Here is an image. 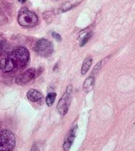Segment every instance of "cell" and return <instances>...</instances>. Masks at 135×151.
I'll list each match as a JSON object with an SVG mask.
<instances>
[{
	"label": "cell",
	"mask_w": 135,
	"mask_h": 151,
	"mask_svg": "<svg viewBox=\"0 0 135 151\" xmlns=\"http://www.w3.org/2000/svg\"><path fill=\"white\" fill-rule=\"evenodd\" d=\"M29 58L30 54L27 48L21 47L3 58L0 62V68L5 73L17 71L27 64Z\"/></svg>",
	"instance_id": "1"
},
{
	"label": "cell",
	"mask_w": 135,
	"mask_h": 151,
	"mask_svg": "<svg viewBox=\"0 0 135 151\" xmlns=\"http://www.w3.org/2000/svg\"><path fill=\"white\" fill-rule=\"evenodd\" d=\"M37 15L27 9H21L18 16V22L24 27H33L38 23Z\"/></svg>",
	"instance_id": "2"
},
{
	"label": "cell",
	"mask_w": 135,
	"mask_h": 151,
	"mask_svg": "<svg viewBox=\"0 0 135 151\" xmlns=\"http://www.w3.org/2000/svg\"><path fill=\"white\" fill-rule=\"evenodd\" d=\"M15 146V137L11 131L4 129L0 132V151H12Z\"/></svg>",
	"instance_id": "3"
},
{
	"label": "cell",
	"mask_w": 135,
	"mask_h": 151,
	"mask_svg": "<svg viewBox=\"0 0 135 151\" xmlns=\"http://www.w3.org/2000/svg\"><path fill=\"white\" fill-rule=\"evenodd\" d=\"M34 50L40 56L44 58L48 57L53 52V44L50 40L41 39L37 42L34 47Z\"/></svg>",
	"instance_id": "4"
},
{
	"label": "cell",
	"mask_w": 135,
	"mask_h": 151,
	"mask_svg": "<svg viewBox=\"0 0 135 151\" xmlns=\"http://www.w3.org/2000/svg\"><path fill=\"white\" fill-rule=\"evenodd\" d=\"M42 72H40V68L36 69L34 68H31L27 70L20 75L16 78L15 83L18 86H24L27 83L33 80L34 78L37 77Z\"/></svg>",
	"instance_id": "5"
},
{
	"label": "cell",
	"mask_w": 135,
	"mask_h": 151,
	"mask_svg": "<svg viewBox=\"0 0 135 151\" xmlns=\"http://www.w3.org/2000/svg\"><path fill=\"white\" fill-rule=\"evenodd\" d=\"M72 86L69 85L66 88V92L62 96L57 105V109L61 115H65L68 111L69 105L71 99Z\"/></svg>",
	"instance_id": "6"
},
{
	"label": "cell",
	"mask_w": 135,
	"mask_h": 151,
	"mask_svg": "<svg viewBox=\"0 0 135 151\" xmlns=\"http://www.w3.org/2000/svg\"><path fill=\"white\" fill-rule=\"evenodd\" d=\"M78 129V125H75L73 127L70 129V131L68 133L67 136L66 137L65 141H64V143L63 145V148L66 151H68L71 147L73 143V141H74V138L75 137V133H76Z\"/></svg>",
	"instance_id": "7"
},
{
	"label": "cell",
	"mask_w": 135,
	"mask_h": 151,
	"mask_svg": "<svg viewBox=\"0 0 135 151\" xmlns=\"http://www.w3.org/2000/svg\"><path fill=\"white\" fill-rule=\"evenodd\" d=\"M27 97L29 101L34 102V103L43 100L42 94L35 89H30L27 93Z\"/></svg>",
	"instance_id": "8"
},
{
	"label": "cell",
	"mask_w": 135,
	"mask_h": 151,
	"mask_svg": "<svg viewBox=\"0 0 135 151\" xmlns=\"http://www.w3.org/2000/svg\"><path fill=\"white\" fill-rule=\"evenodd\" d=\"M94 82H95V80H94L93 76L88 77L87 79L85 80L84 83H83V91L86 93L90 92V91L92 90L93 88Z\"/></svg>",
	"instance_id": "9"
},
{
	"label": "cell",
	"mask_w": 135,
	"mask_h": 151,
	"mask_svg": "<svg viewBox=\"0 0 135 151\" xmlns=\"http://www.w3.org/2000/svg\"><path fill=\"white\" fill-rule=\"evenodd\" d=\"M91 64H92V58L90 57L87 58L84 61H83L82 66V68H81V74H82V75L83 76L87 73L89 69L90 68Z\"/></svg>",
	"instance_id": "10"
},
{
	"label": "cell",
	"mask_w": 135,
	"mask_h": 151,
	"mask_svg": "<svg viewBox=\"0 0 135 151\" xmlns=\"http://www.w3.org/2000/svg\"><path fill=\"white\" fill-rule=\"evenodd\" d=\"M56 97V93L55 92H50L49 93H48L47 98H46V103H47V105L48 107L52 106L54 102L55 101Z\"/></svg>",
	"instance_id": "11"
},
{
	"label": "cell",
	"mask_w": 135,
	"mask_h": 151,
	"mask_svg": "<svg viewBox=\"0 0 135 151\" xmlns=\"http://www.w3.org/2000/svg\"><path fill=\"white\" fill-rule=\"evenodd\" d=\"M73 7H74V5L72 4H71L70 2H66L60 7V10L61 12H65L71 9Z\"/></svg>",
	"instance_id": "12"
},
{
	"label": "cell",
	"mask_w": 135,
	"mask_h": 151,
	"mask_svg": "<svg viewBox=\"0 0 135 151\" xmlns=\"http://www.w3.org/2000/svg\"><path fill=\"white\" fill-rule=\"evenodd\" d=\"M91 35H92V33H89L86 34L83 37L82 40H81V42H80V46L81 47H83V46H84L86 44V43H87V42L88 41L89 39H90L91 38Z\"/></svg>",
	"instance_id": "13"
},
{
	"label": "cell",
	"mask_w": 135,
	"mask_h": 151,
	"mask_svg": "<svg viewBox=\"0 0 135 151\" xmlns=\"http://www.w3.org/2000/svg\"><path fill=\"white\" fill-rule=\"evenodd\" d=\"M31 151H41V144L39 142H35L32 147Z\"/></svg>",
	"instance_id": "14"
},
{
	"label": "cell",
	"mask_w": 135,
	"mask_h": 151,
	"mask_svg": "<svg viewBox=\"0 0 135 151\" xmlns=\"http://www.w3.org/2000/svg\"><path fill=\"white\" fill-rule=\"evenodd\" d=\"M52 35L54 39H55L56 40H57V41L60 42L62 40V37L60 36V35H59L58 33H56V32H52Z\"/></svg>",
	"instance_id": "15"
},
{
	"label": "cell",
	"mask_w": 135,
	"mask_h": 151,
	"mask_svg": "<svg viewBox=\"0 0 135 151\" xmlns=\"http://www.w3.org/2000/svg\"><path fill=\"white\" fill-rule=\"evenodd\" d=\"M7 48V46L6 44L4 42V41H1V40H0V52H4V51Z\"/></svg>",
	"instance_id": "16"
},
{
	"label": "cell",
	"mask_w": 135,
	"mask_h": 151,
	"mask_svg": "<svg viewBox=\"0 0 135 151\" xmlns=\"http://www.w3.org/2000/svg\"><path fill=\"white\" fill-rule=\"evenodd\" d=\"M101 64V62H99V63H98V64H96V66H95V68H94L93 70V72H92V74H95L96 73H97V72H98L99 68H100Z\"/></svg>",
	"instance_id": "17"
},
{
	"label": "cell",
	"mask_w": 135,
	"mask_h": 151,
	"mask_svg": "<svg viewBox=\"0 0 135 151\" xmlns=\"http://www.w3.org/2000/svg\"><path fill=\"white\" fill-rule=\"evenodd\" d=\"M19 2L21 3V4H24V3H25L27 1V0H18Z\"/></svg>",
	"instance_id": "18"
},
{
	"label": "cell",
	"mask_w": 135,
	"mask_h": 151,
	"mask_svg": "<svg viewBox=\"0 0 135 151\" xmlns=\"http://www.w3.org/2000/svg\"><path fill=\"white\" fill-rule=\"evenodd\" d=\"M0 128H1V123H0Z\"/></svg>",
	"instance_id": "19"
}]
</instances>
